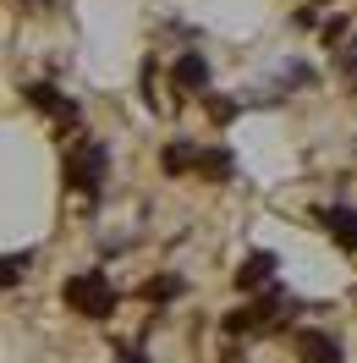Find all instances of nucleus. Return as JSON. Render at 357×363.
Returning <instances> with one entry per match:
<instances>
[{
	"mask_svg": "<svg viewBox=\"0 0 357 363\" xmlns=\"http://www.w3.org/2000/svg\"><path fill=\"white\" fill-rule=\"evenodd\" d=\"M143 297H149V303H171V297H181V275H154V281L143 286Z\"/></svg>",
	"mask_w": 357,
	"mask_h": 363,
	"instance_id": "nucleus-11",
	"label": "nucleus"
},
{
	"mask_svg": "<svg viewBox=\"0 0 357 363\" xmlns=\"http://www.w3.org/2000/svg\"><path fill=\"white\" fill-rule=\"evenodd\" d=\"M28 270H33V248H28V253H11V259H6V286H23Z\"/></svg>",
	"mask_w": 357,
	"mask_h": 363,
	"instance_id": "nucleus-12",
	"label": "nucleus"
},
{
	"mask_svg": "<svg viewBox=\"0 0 357 363\" xmlns=\"http://www.w3.org/2000/svg\"><path fill=\"white\" fill-rule=\"evenodd\" d=\"M105 171H110V149H105L99 138H83V143H72V155H67V187H77L83 199H99V187H105Z\"/></svg>",
	"mask_w": 357,
	"mask_h": 363,
	"instance_id": "nucleus-2",
	"label": "nucleus"
},
{
	"mask_svg": "<svg viewBox=\"0 0 357 363\" xmlns=\"http://www.w3.org/2000/svg\"><path fill=\"white\" fill-rule=\"evenodd\" d=\"M23 94H28V105H33V111L55 116L61 127H77V121H83V111H77V99H67V94H61V89H50V83H28Z\"/></svg>",
	"mask_w": 357,
	"mask_h": 363,
	"instance_id": "nucleus-3",
	"label": "nucleus"
},
{
	"mask_svg": "<svg viewBox=\"0 0 357 363\" xmlns=\"http://www.w3.org/2000/svg\"><path fill=\"white\" fill-rule=\"evenodd\" d=\"M319 220H324V231H330V237L341 242V248H352V253H357V209L335 204V209H324Z\"/></svg>",
	"mask_w": 357,
	"mask_h": 363,
	"instance_id": "nucleus-8",
	"label": "nucleus"
},
{
	"mask_svg": "<svg viewBox=\"0 0 357 363\" xmlns=\"http://www.w3.org/2000/svg\"><path fill=\"white\" fill-rule=\"evenodd\" d=\"M341 72H346V77L357 83V45H352V50H341Z\"/></svg>",
	"mask_w": 357,
	"mask_h": 363,
	"instance_id": "nucleus-13",
	"label": "nucleus"
},
{
	"mask_svg": "<svg viewBox=\"0 0 357 363\" xmlns=\"http://www.w3.org/2000/svg\"><path fill=\"white\" fill-rule=\"evenodd\" d=\"M231 171H237L231 149H203V165H198V177H203V182H231Z\"/></svg>",
	"mask_w": 357,
	"mask_h": 363,
	"instance_id": "nucleus-9",
	"label": "nucleus"
},
{
	"mask_svg": "<svg viewBox=\"0 0 357 363\" xmlns=\"http://www.w3.org/2000/svg\"><path fill=\"white\" fill-rule=\"evenodd\" d=\"M115 363H149V358H143V347H121V352H115Z\"/></svg>",
	"mask_w": 357,
	"mask_h": 363,
	"instance_id": "nucleus-14",
	"label": "nucleus"
},
{
	"mask_svg": "<svg viewBox=\"0 0 357 363\" xmlns=\"http://www.w3.org/2000/svg\"><path fill=\"white\" fill-rule=\"evenodd\" d=\"M159 165H165V177H187V171H198V165H203V143H193V138H176V143H165Z\"/></svg>",
	"mask_w": 357,
	"mask_h": 363,
	"instance_id": "nucleus-6",
	"label": "nucleus"
},
{
	"mask_svg": "<svg viewBox=\"0 0 357 363\" xmlns=\"http://www.w3.org/2000/svg\"><path fill=\"white\" fill-rule=\"evenodd\" d=\"M275 270H280V259L259 248L237 264V286H242V292H269V286H275Z\"/></svg>",
	"mask_w": 357,
	"mask_h": 363,
	"instance_id": "nucleus-4",
	"label": "nucleus"
},
{
	"mask_svg": "<svg viewBox=\"0 0 357 363\" xmlns=\"http://www.w3.org/2000/svg\"><path fill=\"white\" fill-rule=\"evenodd\" d=\"M203 105H209V116H215V127H225V121H237V116H242L247 99H220V94H203Z\"/></svg>",
	"mask_w": 357,
	"mask_h": 363,
	"instance_id": "nucleus-10",
	"label": "nucleus"
},
{
	"mask_svg": "<svg viewBox=\"0 0 357 363\" xmlns=\"http://www.w3.org/2000/svg\"><path fill=\"white\" fill-rule=\"evenodd\" d=\"M297 352H302V363H346L341 341L324 336V330H302V336H297Z\"/></svg>",
	"mask_w": 357,
	"mask_h": 363,
	"instance_id": "nucleus-7",
	"label": "nucleus"
},
{
	"mask_svg": "<svg viewBox=\"0 0 357 363\" xmlns=\"http://www.w3.org/2000/svg\"><path fill=\"white\" fill-rule=\"evenodd\" d=\"M171 83H176V94H209V61H203L198 50L176 55V67H171Z\"/></svg>",
	"mask_w": 357,
	"mask_h": 363,
	"instance_id": "nucleus-5",
	"label": "nucleus"
},
{
	"mask_svg": "<svg viewBox=\"0 0 357 363\" xmlns=\"http://www.w3.org/2000/svg\"><path fill=\"white\" fill-rule=\"evenodd\" d=\"M61 297H67L72 314H83V319H110L115 303H121V292L110 286V275H105V270H77L67 286H61Z\"/></svg>",
	"mask_w": 357,
	"mask_h": 363,
	"instance_id": "nucleus-1",
	"label": "nucleus"
}]
</instances>
